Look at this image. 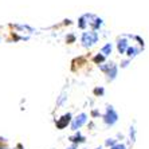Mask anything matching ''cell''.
I'll use <instances>...</instances> for the list:
<instances>
[{"label": "cell", "instance_id": "10", "mask_svg": "<svg viewBox=\"0 0 149 149\" xmlns=\"http://www.w3.org/2000/svg\"><path fill=\"white\" fill-rule=\"evenodd\" d=\"M69 149H75V146H73V148H69Z\"/></svg>", "mask_w": 149, "mask_h": 149}, {"label": "cell", "instance_id": "2", "mask_svg": "<svg viewBox=\"0 0 149 149\" xmlns=\"http://www.w3.org/2000/svg\"><path fill=\"white\" fill-rule=\"evenodd\" d=\"M117 113L114 111V109L109 106L108 108V111H106V114H105V122L109 125H113L116 121H117Z\"/></svg>", "mask_w": 149, "mask_h": 149}, {"label": "cell", "instance_id": "11", "mask_svg": "<svg viewBox=\"0 0 149 149\" xmlns=\"http://www.w3.org/2000/svg\"><path fill=\"white\" fill-rule=\"evenodd\" d=\"M0 149H3V148H0Z\"/></svg>", "mask_w": 149, "mask_h": 149}, {"label": "cell", "instance_id": "6", "mask_svg": "<svg viewBox=\"0 0 149 149\" xmlns=\"http://www.w3.org/2000/svg\"><path fill=\"white\" fill-rule=\"evenodd\" d=\"M110 51H111V45H106L104 47V49H102V54H104V55H109V54H110Z\"/></svg>", "mask_w": 149, "mask_h": 149}, {"label": "cell", "instance_id": "8", "mask_svg": "<svg viewBox=\"0 0 149 149\" xmlns=\"http://www.w3.org/2000/svg\"><path fill=\"white\" fill-rule=\"evenodd\" d=\"M94 93H95V94H98V93L102 94V93H104V90H102V89H95V90H94Z\"/></svg>", "mask_w": 149, "mask_h": 149}, {"label": "cell", "instance_id": "5", "mask_svg": "<svg viewBox=\"0 0 149 149\" xmlns=\"http://www.w3.org/2000/svg\"><path fill=\"white\" fill-rule=\"evenodd\" d=\"M126 42L125 40H122V42H120L118 43V50H120V52H125V50H126Z\"/></svg>", "mask_w": 149, "mask_h": 149}, {"label": "cell", "instance_id": "3", "mask_svg": "<svg viewBox=\"0 0 149 149\" xmlns=\"http://www.w3.org/2000/svg\"><path fill=\"white\" fill-rule=\"evenodd\" d=\"M86 122V114H81L79 117H77L75 120L73 121V125H71V128L74 129V130H77L78 128H81L83 124Z\"/></svg>", "mask_w": 149, "mask_h": 149}, {"label": "cell", "instance_id": "7", "mask_svg": "<svg viewBox=\"0 0 149 149\" xmlns=\"http://www.w3.org/2000/svg\"><path fill=\"white\" fill-rule=\"evenodd\" d=\"M128 52H129V55H130V56H134V55H136V52H137V50H134V49H129V50H128Z\"/></svg>", "mask_w": 149, "mask_h": 149}, {"label": "cell", "instance_id": "4", "mask_svg": "<svg viewBox=\"0 0 149 149\" xmlns=\"http://www.w3.org/2000/svg\"><path fill=\"white\" fill-rule=\"evenodd\" d=\"M70 118H71V116H70V114L63 116V117L61 118L58 122H56V126H58L59 129H63V128H65V126H66V125L70 122Z\"/></svg>", "mask_w": 149, "mask_h": 149}, {"label": "cell", "instance_id": "9", "mask_svg": "<svg viewBox=\"0 0 149 149\" xmlns=\"http://www.w3.org/2000/svg\"><path fill=\"white\" fill-rule=\"evenodd\" d=\"M111 149H125V146L124 145H117V146H114V148H111Z\"/></svg>", "mask_w": 149, "mask_h": 149}, {"label": "cell", "instance_id": "1", "mask_svg": "<svg viewBox=\"0 0 149 149\" xmlns=\"http://www.w3.org/2000/svg\"><path fill=\"white\" fill-rule=\"evenodd\" d=\"M98 39V35L95 32H85L82 36V43L85 46H91L94 45Z\"/></svg>", "mask_w": 149, "mask_h": 149}]
</instances>
